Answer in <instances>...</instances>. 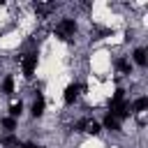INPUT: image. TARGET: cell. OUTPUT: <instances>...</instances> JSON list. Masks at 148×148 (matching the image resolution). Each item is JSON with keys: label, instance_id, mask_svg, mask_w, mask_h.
<instances>
[{"label": "cell", "instance_id": "obj_3", "mask_svg": "<svg viewBox=\"0 0 148 148\" xmlns=\"http://www.w3.org/2000/svg\"><path fill=\"white\" fill-rule=\"evenodd\" d=\"M79 92H81V86H79V83H69V86L65 88V95H62V97H65L67 104H72V102L79 97Z\"/></svg>", "mask_w": 148, "mask_h": 148}, {"label": "cell", "instance_id": "obj_11", "mask_svg": "<svg viewBox=\"0 0 148 148\" xmlns=\"http://www.w3.org/2000/svg\"><path fill=\"white\" fill-rule=\"evenodd\" d=\"M21 111H23V104H21V102H14V104H12V109H9V113H12V118H16V116H21Z\"/></svg>", "mask_w": 148, "mask_h": 148}, {"label": "cell", "instance_id": "obj_2", "mask_svg": "<svg viewBox=\"0 0 148 148\" xmlns=\"http://www.w3.org/2000/svg\"><path fill=\"white\" fill-rule=\"evenodd\" d=\"M21 67H23V74L25 76H32L35 67H37V51H30L21 58Z\"/></svg>", "mask_w": 148, "mask_h": 148}, {"label": "cell", "instance_id": "obj_1", "mask_svg": "<svg viewBox=\"0 0 148 148\" xmlns=\"http://www.w3.org/2000/svg\"><path fill=\"white\" fill-rule=\"evenodd\" d=\"M74 32H76L74 18H62V21L58 23V28H56V35H58L60 39H65V37H69V35H74Z\"/></svg>", "mask_w": 148, "mask_h": 148}, {"label": "cell", "instance_id": "obj_7", "mask_svg": "<svg viewBox=\"0 0 148 148\" xmlns=\"http://www.w3.org/2000/svg\"><path fill=\"white\" fill-rule=\"evenodd\" d=\"M134 62H136L139 67H146V51H143V49H136V51H134Z\"/></svg>", "mask_w": 148, "mask_h": 148}, {"label": "cell", "instance_id": "obj_5", "mask_svg": "<svg viewBox=\"0 0 148 148\" xmlns=\"http://www.w3.org/2000/svg\"><path fill=\"white\" fill-rule=\"evenodd\" d=\"M104 127H106V130H111V132H118V130H120V123H118L111 113H106V118H104Z\"/></svg>", "mask_w": 148, "mask_h": 148}, {"label": "cell", "instance_id": "obj_6", "mask_svg": "<svg viewBox=\"0 0 148 148\" xmlns=\"http://www.w3.org/2000/svg\"><path fill=\"white\" fill-rule=\"evenodd\" d=\"M116 69H118L120 74H130V72H132V67H130V62H127L125 58H118V60H116Z\"/></svg>", "mask_w": 148, "mask_h": 148}, {"label": "cell", "instance_id": "obj_4", "mask_svg": "<svg viewBox=\"0 0 148 148\" xmlns=\"http://www.w3.org/2000/svg\"><path fill=\"white\" fill-rule=\"evenodd\" d=\"M42 113H44V97L37 95L32 102V116H42Z\"/></svg>", "mask_w": 148, "mask_h": 148}, {"label": "cell", "instance_id": "obj_8", "mask_svg": "<svg viewBox=\"0 0 148 148\" xmlns=\"http://www.w3.org/2000/svg\"><path fill=\"white\" fill-rule=\"evenodd\" d=\"M146 106H148V97H139V99L130 106V111H143Z\"/></svg>", "mask_w": 148, "mask_h": 148}, {"label": "cell", "instance_id": "obj_12", "mask_svg": "<svg viewBox=\"0 0 148 148\" xmlns=\"http://www.w3.org/2000/svg\"><path fill=\"white\" fill-rule=\"evenodd\" d=\"M2 127H5L7 132H12V130H16V120H14V118H5V120H2Z\"/></svg>", "mask_w": 148, "mask_h": 148}, {"label": "cell", "instance_id": "obj_9", "mask_svg": "<svg viewBox=\"0 0 148 148\" xmlns=\"http://www.w3.org/2000/svg\"><path fill=\"white\" fill-rule=\"evenodd\" d=\"M2 92H5V95H12V92H14V79H12V76H7V79L2 81Z\"/></svg>", "mask_w": 148, "mask_h": 148}, {"label": "cell", "instance_id": "obj_13", "mask_svg": "<svg viewBox=\"0 0 148 148\" xmlns=\"http://www.w3.org/2000/svg\"><path fill=\"white\" fill-rule=\"evenodd\" d=\"M23 148H42V146H35V143H25Z\"/></svg>", "mask_w": 148, "mask_h": 148}, {"label": "cell", "instance_id": "obj_10", "mask_svg": "<svg viewBox=\"0 0 148 148\" xmlns=\"http://www.w3.org/2000/svg\"><path fill=\"white\" fill-rule=\"evenodd\" d=\"M14 146H18V139L16 136H5L2 139V148H14Z\"/></svg>", "mask_w": 148, "mask_h": 148}]
</instances>
